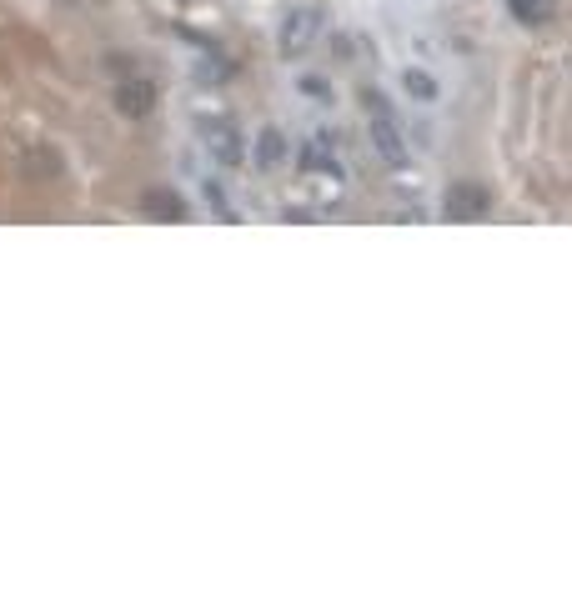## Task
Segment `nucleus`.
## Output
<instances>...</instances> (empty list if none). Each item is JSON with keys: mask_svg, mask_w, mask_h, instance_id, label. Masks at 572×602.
I'll use <instances>...</instances> for the list:
<instances>
[{"mask_svg": "<svg viewBox=\"0 0 572 602\" xmlns=\"http://www.w3.org/2000/svg\"><path fill=\"white\" fill-rule=\"evenodd\" d=\"M322 36V6H297L281 26V56H302Z\"/></svg>", "mask_w": 572, "mask_h": 602, "instance_id": "nucleus-1", "label": "nucleus"}, {"mask_svg": "<svg viewBox=\"0 0 572 602\" xmlns=\"http://www.w3.org/2000/svg\"><path fill=\"white\" fill-rule=\"evenodd\" d=\"M492 211V191L482 181H457L447 191V221H482Z\"/></svg>", "mask_w": 572, "mask_h": 602, "instance_id": "nucleus-2", "label": "nucleus"}, {"mask_svg": "<svg viewBox=\"0 0 572 602\" xmlns=\"http://www.w3.org/2000/svg\"><path fill=\"white\" fill-rule=\"evenodd\" d=\"M367 121H372V146H377V156H382V161H392V166H402V161H407V151H412V146H407V136H402V126H397L387 111H372Z\"/></svg>", "mask_w": 572, "mask_h": 602, "instance_id": "nucleus-3", "label": "nucleus"}, {"mask_svg": "<svg viewBox=\"0 0 572 602\" xmlns=\"http://www.w3.org/2000/svg\"><path fill=\"white\" fill-rule=\"evenodd\" d=\"M116 111L121 116H151L156 111V86L146 76H121L116 86Z\"/></svg>", "mask_w": 572, "mask_h": 602, "instance_id": "nucleus-4", "label": "nucleus"}, {"mask_svg": "<svg viewBox=\"0 0 572 602\" xmlns=\"http://www.w3.org/2000/svg\"><path fill=\"white\" fill-rule=\"evenodd\" d=\"M141 211L156 216V221H186V201H181L171 186H151V191H141Z\"/></svg>", "mask_w": 572, "mask_h": 602, "instance_id": "nucleus-5", "label": "nucleus"}, {"mask_svg": "<svg viewBox=\"0 0 572 602\" xmlns=\"http://www.w3.org/2000/svg\"><path fill=\"white\" fill-rule=\"evenodd\" d=\"M297 166H302V171H327L332 181H342V171H337V161L327 156V136H317V141H307V146L297 151Z\"/></svg>", "mask_w": 572, "mask_h": 602, "instance_id": "nucleus-6", "label": "nucleus"}, {"mask_svg": "<svg viewBox=\"0 0 572 602\" xmlns=\"http://www.w3.org/2000/svg\"><path fill=\"white\" fill-rule=\"evenodd\" d=\"M507 11L522 21V26H547L557 16V0H507Z\"/></svg>", "mask_w": 572, "mask_h": 602, "instance_id": "nucleus-7", "label": "nucleus"}, {"mask_svg": "<svg viewBox=\"0 0 572 602\" xmlns=\"http://www.w3.org/2000/svg\"><path fill=\"white\" fill-rule=\"evenodd\" d=\"M256 161H261V166H281V161H286V136H281L276 126H266V131L256 136Z\"/></svg>", "mask_w": 572, "mask_h": 602, "instance_id": "nucleus-8", "label": "nucleus"}, {"mask_svg": "<svg viewBox=\"0 0 572 602\" xmlns=\"http://www.w3.org/2000/svg\"><path fill=\"white\" fill-rule=\"evenodd\" d=\"M402 91L417 96V101H437V81H432L427 71H407V76H402Z\"/></svg>", "mask_w": 572, "mask_h": 602, "instance_id": "nucleus-9", "label": "nucleus"}, {"mask_svg": "<svg viewBox=\"0 0 572 602\" xmlns=\"http://www.w3.org/2000/svg\"><path fill=\"white\" fill-rule=\"evenodd\" d=\"M211 151H216V161H226V166H236L241 161V146H236V131H211Z\"/></svg>", "mask_w": 572, "mask_h": 602, "instance_id": "nucleus-10", "label": "nucleus"}, {"mask_svg": "<svg viewBox=\"0 0 572 602\" xmlns=\"http://www.w3.org/2000/svg\"><path fill=\"white\" fill-rule=\"evenodd\" d=\"M206 201H211V206H216V211L231 221V206H226V196H221V186H216V181H206Z\"/></svg>", "mask_w": 572, "mask_h": 602, "instance_id": "nucleus-11", "label": "nucleus"}]
</instances>
